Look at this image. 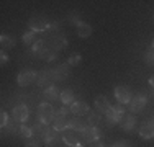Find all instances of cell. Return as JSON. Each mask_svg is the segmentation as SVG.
Instances as JSON below:
<instances>
[{
	"label": "cell",
	"instance_id": "1",
	"mask_svg": "<svg viewBox=\"0 0 154 147\" xmlns=\"http://www.w3.org/2000/svg\"><path fill=\"white\" fill-rule=\"evenodd\" d=\"M54 116H56V111H54V108L49 103H41V105L38 106V119L41 121V123H45L49 126V123L54 121Z\"/></svg>",
	"mask_w": 154,
	"mask_h": 147
},
{
	"label": "cell",
	"instance_id": "2",
	"mask_svg": "<svg viewBox=\"0 0 154 147\" xmlns=\"http://www.w3.org/2000/svg\"><path fill=\"white\" fill-rule=\"evenodd\" d=\"M107 121H108V124H118V123H122V119H123V116H125V108H123V105H115V106H112V108L107 111Z\"/></svg>",
	"mask_w": 154,
	"mask_h": 147
},
{
	"label": "cell",
	"instance_id": "3",
	"mask_svg": "<svg viewBox=\"0 0 154 147\" xmlns=\"http://www.w3.org/2000/svg\"><path fill=\"white\" fill-rule=\"evenodd\" d=\"M113 95H115V98L118 100L120 105H128V103H131V100H133V93H131V90L128 87H125V85L115 87Z\"/></svg>",
	"mask_w": 154,
	"mask_h": 147
},
{
	"label": "cell",
	"instance_id": "4",
	"mask_svg": "<svg viewBox=\"0 0 154 147\" xmlns=\"http://www.w3.org/2000/svg\"><path fill=\"white\" fill-rule=\"evenodd\" d=\"M49 21L46 20L45 16H41V15H38V16H31L30 21H28V26H30L31 31H46V29H49Z\"/></svg>",
	"mask_w": 154,
	"mask_h": 147
},
{
	"label": "cell",
	"instance_id": "5",
	"mask_svg": "<svg viewBox=\"0 0 154 147\" xmlns=\"http://www.w3.org/2000/svg\"><path fill=\"white\" fill-rule=\"evenodd\" d=\"M38 79V72H35V70H30V69H25V70H21L20 74H18V77H17V82H18V85H21V87H26V85H30V83H33L35 80Z\"/></svg>",
	"mask_w": 154,
	"mask_h": 147
},
{
	"label": "cell",
	"instance_id": "6",
	"mask_svg": "<svg viewBox=\"0 0 154 147\" xmlns=\"http://www.w3.org/2000/svg\"><path fill=\"white\" fill-rule=\"evenodd\" d=\"M80 137L84 139V142H89V144H94V142H97L98 139L102 137V131L98 129L97 126H95V128L87 126V129H85V131H82V132H80Z\"/></svg>",
	"mask_w": 154,
	"mask_h": 147
},
{
	"label": "cell",
	"instance_id": "7",
	"mask_svg": "<svg viewBox=\"0 0 154 147\" xmlns=\"http://www.w3.org/2000/svg\"><path fill=\"white\" fill-rule=\"evenodd\" d=\"M13 121L15 123H20V124H25V121L28 119V116H30V111H28V106L26 105H17L15 108H13Z\"/></svg>",
	"mask_w": 154,
	"mask_h": 147
},
{
	"label": "cell",
	"instance_id": "8",
	"mask_svg": "<svg viewBox=\"0 0 154 147\" xmlns=\"http://www.w3.org/2000/svg\"><path fill=\"white\" fill-rule=\"evenodd\" d=\"M146 103H148L146 95H143V93L134 95L133 100H131V103H130L131 113H139V111H143V110H144V106H146Z\"/></svg>",
	"mask_w": 154,
	"mask_h": 147
},
{
	"label": "cell",
	"instance_id": "9",
	"mask_svg": "<svg viewBox=\"0 0 154 147\" xmlns=\"http://www.w3.org/2000/svg\"><path fill=\"white\" fill-rule=\"evenodd\" d=\"M53 128L57 132L67 131L69 129V119L66 118V115H61L59 111H56V116H54V121H53Z\"/></svg>",
	"mask_w": 154,
	"mask_h": 147
},
{
	"label": "cell",
	"instance_id": "10",
	"mask_svg": "<svg viewBox=\"0 0 154 147\" xmlns=\"http://www.w3.org/2000/svg\"><path fill=\"white\" fill-rule=\"evenodd\" d=\"M71 113L75 116H85L90 113V110H89V105L85 101H74L71 105Z\"/></svg>",
	"mask_w": 154,
	"mask_h": 147
},
{
	"label": "cell",
	"instance_id": "11",
	"mask_svg": "<svg viewBox=\"0 0 154 147\" xmlns=\"http://www.w3.org/2000/svg\"><path fill=\"white\" fill-rule=\"evenodd\" d=\"M69 67L71 65L66 62V64H61V65H57V67H54L53 70V80H64V79H67L69 77Z\"/></svg>",
	"mask_w": 154,
	"mask_h": 147
},
{
	"label": "cell",
	"instance_id": "12",
	"mask_svg": "<svg viewBox=\"0 0 154 147\" xmlns=\"http://www.w3.org/2000/svg\"><path fill=\"white\" fill-rule=\"evenodd\" d=\"M139 137L141 139H152L154 137V121H148L139 128Z\"/></svg>",
	"mask_w": 154,
	"mask_h": 147
},
{
	"label": "cell",
	"instance_id": "13",
	"mask_svg": "<svg viewBox=\"0 0 154 147\" xmlns=\"http://www.w3.org/2000/svg\"><path fill=\"white\" fill-rule=\"evenodd\" d=\"M95 108H97V111L100 113V115H107V111L112 108V105H110L108 98H105L100 95V97L95 98Z\"/></svg>",
	"mask_w": 154,
	"mask_h": 147
},
{
	"label": "cell",
	"instance_id": "14",
	"mask_svg": "<svg viewBox=\"0 0 154 147\" xmlns=\"http://www.w3.org/2000/svg\"><path fill=\"white\" fill-rule=\"evenodd\" d=\"M62 141H64V144H66V146L74 147V146L79 144V136H77V132H75V131L67 129V131L62 132Z\"/></svg>",
	"mask_w": 154,
	"mask_h": 147
},
{
	"label": "cell",
	"instance_id": "15",
	"mask_svg": "<svg viewBox=\"0 0 154 147\" xmlns=\"http://www.w3.org/2000/svg\"><path fill=\"white\" fill-rule=\"evenodd\" d=\"M69 129L71 131H75V132H82L87 129V123L82 121L80 118H74V119H69Z\"/></svg>",
	"mask_w": 154,
	"mask_h": 147
},
{
	"label": "cell",
	"instance_id": "16",
	"mask_svg": "<svg viewBox=\"0 0 154 147\" xmlns=\"http://www.w3.org/2000/svg\"><path fill=\"white\" fill-rule=\"evenodd\" d=\"M51 79H53V72L51 70H41V72H38L36 82H38V85H48L49 87V80Z\"/></svg>",
	"mask_w": 154,
	"mask_h": 147
},
{
	"label": "cell",
	"instance_id": "17",
	"mask_svg": "<svg viewBox=\"0 0 154 147\" xmlns=\"http://www.w3.org/2000/svg\"><path fill=\"white\" fill-rule=\"evenodd\" d=\"M57 136H59V134H57V131L54 129V128H49V126H48V129L43 132L39 139H41V141L45 142V144H49V142L53 141V139H56Z\"/></svg>",
	"mask_w": 154,
	"mask_h": 147
},
{
	"label": "cell",
	"instance_id": "18",
	"mask_svg": "<svg viewBox=\"0 0 154 147\" xmlns=\"http://www.w3.org/2000/svg\"><path fill=\"white\" fill-rule=\"evenodd\" d=\"M134 124H136V118L134 116H123L122 119V129L123 131H133L134 129Z\"/></svg>",
	"mask_w": 154,
	"mask_h": 147
},
{
	"label": "cell",
	"instance_id": "19",
	"mask_svg": "<svg viewBox=\"0 0 154 147\" xmlns=\"http://www.w3.org/2000/svg\"><path fill=\"white\" fill-rule=\"evenodd\" d=\"M59 100L62 101V105H72L75 100H74V92L69 90V88H66V90L61 92V97Z\"/></svg>",
	"mask_w": 154,
	"mask_h": 147
},
{
	"label": "cell",
	"instance_id": "20",
	"mask_svg": "<svg viewBox=\"0 0 154 147\" xmlns=\"http://www.w3.org/2000/svg\"><path fill=\"white\" fill-rule=\"evenodd\" d=\"M45 97L48 100H57V98L61 97V92L57 90V87L49 85V87H46V90H45Z\"/></svg>",
	"mask_w": 154,
	"mask_h": 147
},
{
	"label": "cell",
	"instance_id": "21",
	"mask_svg": "<svg viewBox=\"0 0 154 147\" xmlns=\"http://www.w3.org/2000/svg\"><path fill=\"white\" fill-rule=\"evenodd\" d=\"M77 34H79L80 38H89V36L92 34V26H90L89 23H80L79 26H77Z\"/></svg>",
	"mask_w": 154,
	"mask_h": 147
},
{
	"label": "cell",
	"instance_id": "22",
	"mask_svg": "<svg viewBox=\"0 0 154 147\" xmlns=\"http://www.w3.org/2000/svg\"><path fill=\"white\" fill-rule=\"evenodd\" d=\"M0 44H2L3 49H7V47H13L17 43H15V38H13V36L2 34V36H0Z\"/></svg>",
	"mask_w": 154,
	"mask_h": 147
},
{
	"label": "cell",
	"instance_id": "23",
	"mask_svg": "<svg viewBox=\"0 0 154 147\" xmlns=\"http://www.w3.org/2000/svg\"><path fill=\"white\" fill-rule=\"evenodd\" d=\"M36 41H38V39H36V33L31 31V29L23 34V44H26V46H33Z\"/></svg>",
	"mask_w": 154,
	"mask_h": 147
},
{
	"label": "cell",
	"instance_id": "24",
	"mask_svg": "<svg viewBox=\"0 0 154 147\" xmlns=\"http://www.w3.org/2000/svg\"><path fill=\"white\" fill-rule=\"evenodd\" d=\"M18 136H21L23 139H28V137H31V136H35V134H33V129L30 126L20 124V128H18Z\"/></svg>",
	"mask_w": 154,
	"mask_h": 147
},
{
	"label": "cell",
	"instance_id": "25",
	"mask_svg": "<svg viewBox=\"0 0 154 147\" xmlns=\"http://www.w3.org/2000/svg\"><path fill=\"white\" fill-rule=\"evenodd\" d=\"M45 49H46V47H45V41H43V39H38V41H36V43L31 46V52L36 54L38 57H39V54H41Z\"/></svg>",
	"mask_w": 154,
	"mask_h": 147
},
{
	"label": "cell",
	"instance_id": "26",
	"mask_svg": "<svg viewBox=\"0 0 154 147\" xmlns=\"http://www.w3.org/2000/svg\"><path fill=\"white\" fill-rule=\"evenodd\" d=\"M100 121V113H89V118H87V126H90V128H95L97 126V123Z\"/></svg>",
	"mask_w": 154,
	"mask_h": 147
},
{
	"label": "cell",
	"instance_id": "27",
	"mask_svg": "<svg viewBox=\"0 0 154 147\" xmlns=\"http://www.w3.org/2000/svg\"><path fill=\"white\" fill-rule=\"evenodd\" d=\"M39 144H41V139H38L36 136L25 139V147H39Z\"/></svg>",
	"mask_w": 154,
	"mask_h": 147
},
{
	"label": "cell",
	"instance_id": "28",
	"mask_svg": "<svg viewBox=\"0 0 154 147\" xmlns=\"http://www.w3.org/2000/svg\"><path fill=\"white\" fill-rule=\"evenodd\" d=\"M39 57L41 59H45V61H48V62H51V61H54L57 56H56V52L54 51H49V49H45L41 54H39Z\"/></svg>",
	"mask_w": 154,
	"mask_h": 147
},
{
	"label": "cell",
	"instance_id": "29",
	"mask_svg": "<svg viewBox=\"0 0 154 147\" xmlns=\"http://www.w3.org/2000/svg\"><path fill=\"white\" fill-rule=\"evenodd\" d=\"M80 59H82V56H80L79 52H74V54H71L67 59V64L71 65V67H74V65H79L80 64Z\"/></svg>",
	"mask_w": 154,
	"mask_h": 147
},
{
	"label": "cell",
	"instance_id": "30",
	"mask_svg": "<svg viewBox=\"0 0 154 147\" xmlns=\"http://www.w3.org/2000/svg\"><path fill=\"white\" fill-rule=\"evenodd\" d=\"M144 61H146V64H148V65L154 67V49H152V47H149V49L144 52Z\"/></svg>",
	"mask_w": 154,
	"mask_h": 147
},
{
	"label": "cell",
	"instance_id": "31",
	"mask_svg": "<svg viewBox=\"0 0 154 147\" xmlns=\"http://www.w3.org/2000/svg\"><path fill=\"white\" fill-rule=\"evenodd\" d=\"M54 47L56 49H61V47H66L67 46V39L64 38V36H57V38H54Z\"/></svg>",
	"mask_w": 154,
	"mask_h": 147
},
{
	"label": "cell",
	"instance_id": "32",
	"mask_svg": "<svg viewBox=\"0 0 154 147\" xmlns=\"http://www.w3.org/2000/svg\"><path fill=\"white\" fill-rule=\"evenodd\" d=\"M69 23H72V25H75V26H79L82 21L79 20V15H77V13H71V15H69Z\"/></svg>",
	"mask_w": 154,
	"mask_h": 147
},
{
	"label": "cell",
	"instance_id": "33",
	"mask_svg": "<svg viewBox=\"0 0 154 147\" xmlns=\"http://www.w3.org/2000/svg\"><path fill=\"white\" fill-rule=\"evenodd\" d=\"M8 113H7V111H2V113H0V124H2V128H5L7 126V124H8Z\"/></svg>",
	"mask_w": 154,
	"mask_h": 147
},
{
	"label": "cell",
	"instance_id": "34",
	"mask_svg": "<svg viewBox=\"0 0 154 147\" xmlns=\"http://www.w3.org/2000/svg\"><path fill=\"white\" fill-rule=\"evenodd\" d=\"M7 61H8V54H7L5 51H2V52H0V62H2V65H5Z\"/></svg>",
	"mask_w": 154,
	"mask_h": 147
},
{
	"label": "cell",
	"instance_id": "35",
	"mask_svg": "<svg viewBox=\"0 0 154 147\" xmlns=\"http://www.w3.org/2000/svg\"><path fill=\"white\" fill-rule=\"evenodd\" d=\"M112 147H131V146L128 144L126 141H118V142H115V144H113Z\"/></svg>",
	"mask_w": 154,
	"mask_h": 147
},
{
	"label": "cell",
	"instance_id": "36",
	"mask_svg": "<svg viewBox=\"0 0 154 147\" xmlns=\"http://www.w3.org/2000/svg\"><path fill=\"white\" fill-rule=\"evenodd\" d=\"M149 85L154 88V75H152V77H149Z\"/></svg>",
	"mask_w": 154,
	"mask_h": 147
},
{
	"label": "cell",
	"instance_id": "37",
	"mask_svg": "<svg viewBox=\"0 0 154 147\" xmlns=\"http://www.w3.org/2000/svg\"><path fill=\"white\" fill-rule=\"evenodd\" d=\"M57 28V23H51L49 25V29H56Z\"/></svg>",
	"mask_w": 154,
	"mask_h": 147
},
{
	"label": "cell",
	"instance_id": "38",
	"mask_svg": "<svg viewBox=\"0 0 154 147\" xmlns=\"http://www.w3.org/2000/svg\"><path fill=\"white\" fill-rule=\"evenodd\" d=\"M74 147H82V144H80V142H79V144H77V146H74Z\"/></svg>",
	"mask_w": 154,
	"mask_h": 147
},
{
	"label": "cell",
	"instance_id": "39",
	"mask_svg": "<svg viewBox=\"0 0 154 147\" xmlns=\"http://www.w3.org/2000/svg\"><path fill=\"white\" fill-rule=\"evenodd\" d=\"M151 47H152V49H154V41H152V44H151Z\"/></svg>",
	"mask_w": 154,
	"mask_h": 147
},
{
	"label": "cell",
	"instance_id": "40",
	"mask_svg": "<svg viewBox=\"0 0 154 147\" xmlns=\"http://www.w3.org/2000/svg\"><path fill=\"white\" fill-rule=\"evenodd\" d=\"M97 147H105V146H97Z\"/></svg>",
	"mask_w": 154,
	"mask_h": 147
}]
</instances>
